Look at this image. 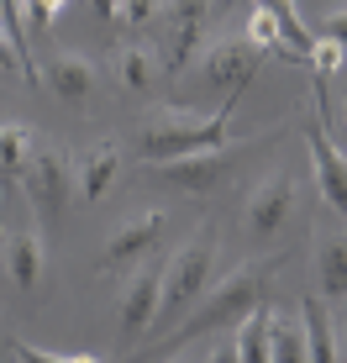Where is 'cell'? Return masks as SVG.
Listing matches in <instances>:
<instances>
[{
    "instance_id": "6da1fadb",
    "label": "cell",
    "mask_w": 347,
    "mask_h": 363,
    "mask_svg": "<svg viewBox=\"0 0 347 363\" xmlns=\"http://www.w3.org/2000/svg\"><path fill=\"white\" fill-rule=\"evenodd\" d=\"M242 106V90L221 95V106L210 116H153L142 127V158L147 164H169V158H190V153H216V147L237 143L232 137V111Z\"/></svg>"
},
{
    "instance_id": "7a4b0ae2",
    "label": "cell",
    "mask_w": 347,
    "mask_h": 363,
    "mask_svg": "<svg viewBox=\"0 0 347 363\" xmlns=\"http://www.w3.org/2000/svg\"><path fill=\"white\" fill-rule=\"evenodd\" d=\"M263 290H268V269L263 264H242L232 269L227 279L210 290L200 306H195V316H184L179 327L164 337V353H179V347H190L195 337L216 332V327H232V321H242L253 306H263Z\"/></svg>"
},
{
    "instance_id": "3957f363",
    "label": "cell",
    "mask_w": 347,
    "mask_h": 363,
    "mask_svg": "<svg viewBox=\"0 0 347 363\" xmlns=\"http://www.w3.org/2000/svg\"><path fill=\"white\" fill-rule=\"evenodd\" d=\"M210 269H216V237L200 232L195 242H184L179 253L158 269V311H153V327L179 321L184 311L200 300V290L210 284Z\"/></svg>"
},
{
    "instance_id": "277c9868",
    "label": "cell",
    "mask_w": 347,
    "mask_h": 363,
    "mask_svg": "<svg viewBox=\"0 0 347 363\" xmlns=\"http://www.w3.org/2000/svg\"><path fill=\"white\" fill-rule=\"evenodd\" d=\"M16 179L27 184V200L37 206V216L42 221H64V211H69V158L64 153H53V147L37 143L27 169H21Z\"/></svg>"
},
{
    "instance_id": "5b68a950",
    "label": "cell",
    "mask_w": 347,
    "mask_h": 363,
    "mask_svg": "<svg viewBox=\"0 0 347 363\" xmlns=\"http://www.w3.org/2000/svg\"><path fill=\"white\" fill-rule=\"evenodd\" d=\"M205 16H210V0H169V6L158 11V21H164V69L169 74H179L195 58Z\"/></svg>"
},
{
    "instance_id": "8992f818",
    "label": "cell",
    "mask_w": 347,
    "mask_h": 363,
    "mask_svg": "<svg viewBox=\"0 0 347 363\" xmlns=\"http://www.w3.org/2000/svg\"><path fill=\"white\" fill-rule=\"evenodd\" d=\"M164 237V211H142V216H132V221H121L116 237L106 242V253H101V269H106V279H116L121 269H132V264H142L147 258V247Z\"/></svg>"
},
{
    "instance_id": "52a82bcc",
    "label": "cell",
    "mask_w": 347,
    "mask_h": 363,
    "mask_svg": "<svg viewBox=\"0 0 347 363\" xmlns=\"http://www.w3.org/2000/svg\"><path fill=\"white\" fill-rule=\"evenodd\" d=\"M258 64H263V58H258L253 48L242 43V37H221V43H210V48H205L200 74H205L210 90L232 95V90H247V79L258 74Z\"/></svg>"
},
{
    "instance_id": "ba28073f",
    "label": "cell",
    "mask_w": 347,
    "mask_h": 363,
    "mask_svg": "<svg viewBox=\"0 0 347 363\" xmlns=\"http://www.w3.org/2000/svg\"><path fill=\"white\" fill-rule=\"evenodd\" d=\"M295 200H300L295 174H274V179H263L253 195H247V227H253V232H279L284 221L295 216Z\"/></svg>"
},
{
    "instance_id": "9c48e42d",
    "label": "cell",
    "mask_w": 347,
    "mask_h": 363,
    "mask_svg": "<svg viewBox=\"0 0 347 363\" xmlns=\"http://www.w3.org/2000/svg\"><path fill=\"white\" fill-rule=\"evenodd\" d=\"M37 79H47V90H53L58 100L84 106V100L95 95V84H101V69H95L84 53H53V58H47V69L37 74Z\"/></svg>"
},
{
    "instance_id": "30bf717a",
    "label": "cell",
    "mask_w": 347,
    "mask_h": 363,
    "mask_svg": "<svg viewBox=\"0 0 347 363\" xmlns=\"http://www.w3.org/2000/svg\"><path fill=\"white\" fill-rule=\"evenodd\" d=\"M311 164H316V184H321V195H326V206L342 216V206H347V164H342L337 137L321 127V121H311Z\"/></svg>"
},
{
    "instance_id": "8fae6325",
    "label": "cell",
    "mask_w": 347,
    "mask_h": 363,
    "mask_svg": "<svg viewBox=\"0 0 347 363\" xmlns=\"http://www.w3.org/2000/svg\"><path fill=\"white\" fill-rule=\"evenodd\" d=\"M232 153L227 147H216V153H190V158H169V164H153L158 179L174 184V190H210V184L227 174Z\"/></svg>"
},
{
    "instance_id": "7c38bea8",
    "label": "cell",
    "mask_w": 347,
    "mask_h": 363,
    "mask_svg": "<svg viewBox=\"0 0 347 363\" xmlns=\"http://www.w3.org/2000/svg\"><path fill=\"white\" fill-rule=\"evenodd\" d=\"M153 311H158V269H142L121 295V347H132L153 327Z\"/></svg>"
},
{
    "instance_id": "4fadbf2b",
    "label": "cell",
    "mask_w": 347,
    "mask_h": 363,
    "mask_svg": "<svg viewBox=\"0 0 347 363\" xmlns=\"http://www.w3.org/2000/svg\"><path fill=\"white\" fill-rule=\"evenodd\" d=\"M300 337H305V363H342L337 353V321H331V311L321 306L316 295L300 300Z\"/></svg>"
},
{
    "instance_id": "5bb4252c",
    "label": "cell",
    "mask_w": 347,
    "mask_h": 363,
    "mask_svg": "<svg viewBox=\"0 0 347 363\" xmlns=\"http://www.w3.org/2000/svg\"><path fill=\"white\" fill-rule=\"evenodd\" d=\"M0 264H6L11 284L32 290V284L42 279V237H37L32 227H11L6 242H0Z\"/></svg>"
},
{
    "instance_id": "9a60e30c",
    "label": "cell",
    "mask_w": 347,
    "mask_h": 363,
    "mask_svg": "<svg viewBox=\"0 0 347 363\" xmlns=\"http://www.w3.org/2000/svg\"><path fill=\"white\" fill-rule=\"evenodd\" d=\"M116 169H121V147L116 143H101L90 153L74 158V184H79V200H106V190L116 184Z\"/></svg>"
},
{
    "instance_id": "2e32d148",
    "label": "cell",
    "mask_w": 347,
    "mask_h": 363,
    "mask_svg": "<svg viewBox=\"0 0 347 363\" xmlns=\"http://www.w3.org/2000/svg\"><path fill=\"white\" fill-rule=\"evenodd\" d=\"M253 6H263L268 16H274V27H279V53H290V58H305V53H311L316 32L300 21V6H295V0H253Z\"/></svg>"
},
{
    "instance_id": "e0dca14e",
    "label": "cell",
    "mask_w": 347,
    "mask_h": 363,
    "mask_svg": "<svg viewBox=\"0 0 347 363\" xmlns=\"http://www.w3.org/2000/svg\"><path fill=\"white\" fill-rule=\"evenodd\" d=\"M268 363H305L300 316H290V311H268Z\"/></svg>"
},
{
    "instance_id": "ac0fdd59",
    "label": "cell",
    "mask_w": 347,
    "mask_h": 363,
    "mask_svg": "<svg viewBox=\"0 0 347 363\" xmlns=\"http://www.w3.org/2000/svg\"><path fill=\"white\" fill-rule=\"evenodd\" d=\"M232 353H237V363H268V306H253L237 321Z\"/></svg>"
},
{
    "instance_id": "d6986e66",
    "label": "cell",
    "mask_w": 347,
    "mask_h": 363,
    "mask_svg": "<svg viewBox=\"0 0 347 363\" xmlns=\"http://www.w3.org/2000/svg\"><path fill=\"white\" fill-rule=\"evenodd\" d=\"M321 290H326L331 300H342L347 295V237L342 232H326L321 237Z\"/></svg>"
},
{
    "instance_id": "ffe728a7",
    "label": "cell",
    "mask_w": 347,
    "mask_h": 363,
    "mask_svg": "<svg viewBox=\"0 0 347 363\" xmlns=\"http://www.w3.org/2000/svg\"><path fill=\"white\" fill-rule=\"evenodd\" d=\"M32 147H37V132L32 127H0V179H16L21 169H27V158H32Z\"/></svg>"
},
{
    "instance_id": "44dd1931",
    "label": "cell",
    "mask_w": 347,
    "mask_h": 363,
    "mask_svg": "<svg viewBox=\"0 0 347 363\" xmlns=\"http://www.w3.org/2000/svg\"><path fill=\"white\" fill-rule=\"evenodd\" d=\"M116 74H121V90L147 95V84H153V53H147V48H127L121 64H116Z\"/></svg>"
},
{
    "instance_id": "7402d4cb",
    "label": "cell",
    "mask_w": 347,
    "mask_h": 363,
    "mask_svg": "<svg viewBox=\"0 0 347 363\" xmlns=\"http://www.w3.org/2000/svg\"><path fill=\"white\" fill-rule=\"evenodd\" d=\"M316 64V79H337V69H342V37L331 32V37H321V43H311V53H305Z\"/></svg>"
},
{
    "instance_id": "603a6c76",
    "label": "cell",
    "mask_w": 347,
    "mask_h": 363,
    "mask_svg": "<svg viewBox=\"0 0 347 363\" xmlns=\"http://www.w3.org/2000/svg\"><path fill=\"white\" fill-rule=\"evenodd\" d=\"M158 11H164V0H121L116 21H127L132 32H142L147 21H158Z\"/></svg>"
},
{
    "instance_id": "cb8c5ba5",
    "label": "cell",
    "mask_w": 347,
    "mask_h": 363,
    "mask_svg": "<svg viewBox=\"0 0 347 363\" xmlns=\"http://www.w3.org/2000/svg\"><path fill=\"white\" fill-rule=\"evenodd\" d=\"M16 363H101V358H84V353H47V347L16 342Z\"/></svg>"
},
{
    "instance_id": "d4e9b609",
    "label": "cell",
    "mask_w": 347,
    "mask_h": 363,
    "mask_svg": "<svg viewBox=\"0 0 347 363\" xmlns=\"http://www.w3.org/2000/svg\"><path fill=\"white\" fill-rule=\"evenodd\" d=\"M16 6H27L32 32H42V27H53V16H64V6H69V0H16Z\"/></svg>"
},
{
    "instance_id": "484cf974",
    "label": "cell",
    "mask_w": 347,
    "mask_h": 363,
    "mask_svg": "<svg viewBox=\"0 0 347 363\" xmlns=\"http://www.w3.org/2000/svg\"><path fill=\"white\" fill-rule=\"evenodd\" d=\"M90 11L101 16V27H116V11H121V0H90Z\"/></svg>"
},
{
    "instance_id": "4316f807",
    "label": "cell",
    "mask_w": 347,
    "mask_h": 363,
    "mask_svg": "<svg viewBox=\"0 0 347 363\" xmlns=\"http://www.w3.org/2000/svg\"><path fill=\"white\" fill-rule=\"evenodd\" d=\"M205 363H237V353H232V337H227V342H221V347H216V353H210Z\"/></svg>"
},
{
    "instance_id": "83f0119b",
    "label": "cell",
    "mask_w": 347,
    "mask_h": 363,
    "mask_svg": "<svg viewBox=\"0 0 347 363\" xmlns=\"http://www.w3.org/2000/svg\"><path fill=\"white\" fill-rule=\"evenodd\" d=\"M11 53H16V48H11V32H6V21H0V64H11Z\"/></svg>"
},
{
    "instance_id": "f1b7e54d",
    "label": "cell",
    "mask_w": 347,
    "mask_h": 363,
    "mask_svg": "<svg viewBox=\"0 0 347 363\" xmlns=\"http://www.w3.org/2000/svg\"><path fill=\"white\" fill-rule=\"evenodd\" d=\"M179 363H200V358H179Z\"/></svg>"
}]
</instances>
